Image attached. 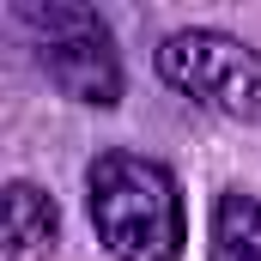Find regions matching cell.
Wrapping results in <instances>:
<instances>
[{"label":"cell","instance_id":"obj_1","mask_svg":"<svg viewBox=\"0 0 261 261\" xmlns=\"http://www.w3.org/2000/svg\"><path fill=\"white\" fill-rule=\"evenodd\" d=\"M85 213L97 243L116 261H182L189 249V213L176 176L128 146H110L85 170Z\"/></svg>","mask_w":261,"mask_h":261},{"label":"cell","instance_id":"obj_2","mask_svg":"<svg viewBox=\"0 0 261 261\" xmlns=\"http://www.w3.org/2000/svg\"><path fill=\"white\" fill-rule=\"evenodd\" d=\"M12 18L24 24L43 79L85 103V110H116L122 103V55H116V31L103 24V12L79 6V0H18Z\"/></svg>","mask_w":261,"mask_h":261},{"label":"cell","instance_id":"obj_3","mask_svg":"<svg viewBox=\"0 0 261 261\" xmlns=\"http://www.w3.org/2000/svg\"><path fill=\"white\" fill-rule=\"evenodd\" d=\"M158 73L164 85H176L189 103L225 116V122H243L261 128V49L231 37V31H170L158 43Z\"/></svg>","mask_w":261,"mask_h":261},{"label":"cell","instance_id":"obj_4","mask_svg":"<svg viewBox=\"0 0 261 261\" xmlns=\"http://www.w3.org/2000/svg\"><path fill=\"white\" fill-rule=\"evenodd\" d=\"M61 237V213L37 182H6L0 200V255L6 261H49Z\"/></svg>","mask_w":261,"mask_h":261},{"label":"cell","instance_id":"obj_5","mask_svg":"<svg viewBox=\"0 0 261 261\" xmlns=\"http://www.w3.org/2000/svg\"><path fill=\"white\" fill-rule=\"evenodd\" d=\"M206 261H261V195H219L213 200Z\"/></svg>","mask_w":261,"mask_h":261}]
</instances>
